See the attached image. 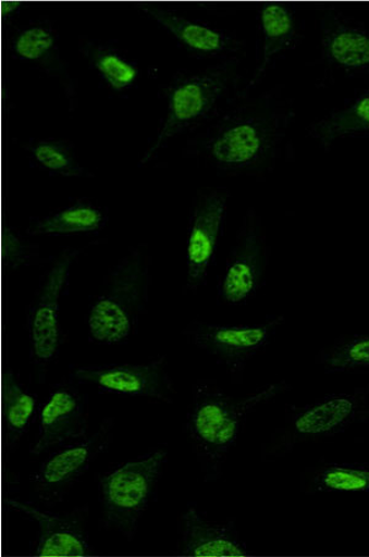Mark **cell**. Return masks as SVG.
<instances>
[{
    "label": "cell",
    "instance_id": "ac0fdd59",
    "mask_svg": "<svg viewBox=\"0 0 369 557\" xmlns=\"http://www.w3.org/2000/svg\"><path fill=\"white\" fill-rule=\"evenodd\" d=\"M321 59L348 77L369 74V30L354 18L329 9L320 21Z\"/></svg>",
    "mask_w": 369,
    "mask_h": 557
},
{
    "label": "cell",
    "instance_id": "9c48e42d",
    "mask_svg": "<svg viewBox=\"0 0 369 557\" xmlns=\"http://www.w3.org/2000/svg\"><path fill=\"white\" fill-rule=\"evenodd\" d=\"M115 419L103 420L96 433L63 443L50 450L36 473L32 485L44 504H59L72 486L89 470L110 445Z\"/></svg>",
    "mask_w": 369,
    "mask_h": 557
},
{
    "label": "cell",
    "instance_id": "484cf974",
    "mask_svg": "<svg viewBox=\"0 0 369 557\" xmlns=\"http://www.w3.org/2000/svg\"><path fill=\"white\" fill-rule=\"evenodd\" d=\"M317 363L328 374L369 370V335L339 338L318 355Z\"/></svg>",
    "mask_w": 369,
    "mask_h": 557
},
{
    "label": "cell",
    "instance_id": "9a60e30c",
    "mask_svg": "<svg viewBox=\"0 0 369 557\" xmlns=\"http://www.w3.org/2000/svg\"><path fill=\"white\" fill-rule=\"evenodd\" d=\"M303 37L305 30L295 5L285 2L262 3L258 12L257 60L241 96H251L283 57L296 49Z\"/></svg>",
    "mask_w": 369,
    "mask_h": 557
},
{
    "label": "cell",
    "instance_id": "5b68a950",
    "mask_svg": "<svg viewBox=\"0 0 369 557\" xmlns=\"http://www.w3.org/2000/svg\"><path fill=\"white\" fill-rule=\"evenodd\" d=\"M369 421V383L348 393L329 394L302 406H291L285 423L263 447V460L286 457L299 443L336 437Z\"/></svg>",
    "mask_w": 369,
    "mask_h": 557
},
{
    "label": "cell",
    "instance_id": "4fadbf2b",
    "mask_svg": "<svg viewBox=\"0 0 369 557\" xmlns=\"http://www.w3.org/2000/svg\"><path fill=\"white\" fill-rule=\"evenodd\" d=\"M136 7L194 59L224 61L239 57L243 50L244 44L234 33L200 18L153 3H137Z\"/></svg>",
    "mask_w": 369,
    "mask_h": 557
},
{
    "label": "cell",
    "instance_id": "d6986e66",
    "mask_svg": "<svg viewBox=\"0 0 369 557\" xmlns=\"http://www.w3.org/2000/svg\"><path fill=\"white\" fill-rule=\"evenodd\" d=\"M179 554L194 557L248 556L250 550L236 530L233 519L225 523L212 522L196 506L182 517V540Z\"/></svg>",
    "mask_w": 369,
    "mask_h": 557
},
{
    "label": "cell",
    "instance_id": "cb8c5ba5",
    "mask_svg": "<svg viewBox=\"0 0 369 557\" xmlns=\"http://www.w3.org/2000/svg\"><path fill=\"white\" fill-rule=\"evenodd\" d=\"M25 150L30 166L44 170L51 176L93 177L88 168L81 164L74 146L69 140L57 138H30Z\"/></svg>",
    "mask_w": 369,
    "mask_h": 557
},
{
    "label": "cell",
    "instance_id": "44dd1931",
    "mask_svg": "<svg viewBox=\"0 0 369 557\" xmlns=\"http://www.w3.org/2000/svg\"><path fill=\"white\" fill-rule=\"evenodd\" d=\"M79 52L110 91L123 96L137 88L139 63L115 44L82 37Z\"/></svg>",
    "mask_w": 369,
    "mask_h": 557
},
{
    "label": "cell",
    "instance_id": "d4e9b609",
    "mask_svg": "<svg viewBox=\"0 0 369 557\" xmlns=\"http://www.w3.org/2000/svg\"><path fill=\"white\" fill-rule=\"evenodd\" d=\"M311 488L321 494H369V462H330L317 471Z\"/></svg>",
    "mask_w": 369,
    "mask_h": 557
},
{
    "label": "cell",
    "instance_id": "6da1fadb",
    "mask_svg": "<svg viewBox=\"0 0 369 557\" xmlns=\"http://www.w3.org/2000/svg\"><path fill=\"white\" fill-rule=\"evenodd\" d=\"M236 97L187 139L184 154L219 175H261L276 166L295 111L278 92Z\"/></svg>",
    "mask_w": 369,
    "mask_h": 557
},
{
    "label": "cell",
    "instance_id": "2e32d148",
    "mask_svg": "<svg viewBox=\"0 0 369 557\" xmlns=\"http://www.w3.org/2000/svg\"><path fill=\"white\" fill-rule=\"evenodd\" d=\"M14 511L39 524L35 556L73 557L93 554L87 527L88 507H77L69 513L42 511L33 503L8 499Z\"/></svg>",
    "mask_w": 369,
    "mask_h": 557
},
{
    "label": "cell",
    "instance_id": "8fae6325",
    "mask_svg": "<svg viewBox=\"0 0 369 557\" xmlns=\"http://www.w3.org/2000/svg\"><path fill=\"white\" fill-rule=\"evenodd\" d=\"M231 194L224 187L207 188L192 207L186 242V290L196 292L207 283L223 238Z\"/></svg>",
    "mask_w": 369,
    "mask_h": 557
},
{
    "label": "cell",
    "instance_id": "83f0119b",
    "mask_svg": "<svg viewBox=\"0 0 369 557\" xmlns=\"http://www.w3.org/2000/svg\"><path fill=\"white\" fill-rule=\"evenodd\" d=\"M25 3L23 2H5L2 5L3 21L5 24L13 23L21 14Z\"/></svg>",
    "mask_w": 369,
    "mask_h": 557
},
{
    "label": "cell",
    "instance_id": "52a82bcc",
    "mask_svg": "<svg viewBox=\"0 0 369 557\" xmlns=\"http://www.w3.org/2000/svg\"><path fill=\"white\" fill-rule=\"evenodd\" d=\"M79 253L77 249H65L51 261L28 307L26 329L32 362L36 366L52 363L61 352L64 343L61 304L69 295L71 269Z\"/></svg>",
    "mask_w": 369,
    "mask_h": 557
},
{
    "label": "cell",
    "instance_id": "ffe728a7",
    "mask_svg": "<svg viewBox=\"0 0 369 557\" xmlns=\"http://www.w3.org/2000/svg\"><path fill=\"white\" fill-rule=\"evenodd\" d=\"M109 212L90 198H78L49 214L35 216L28 223V237H67V235L98 234L106 228Z\"/></svg>",
    "mask_w": 369,
    "mask_h": 557
},
{
    "label": "cell",
    "instance_id": "ba28073f",
    "mask_svg": "<svg viewBox=\"0 0 369 557\" xmlns=\"http://www.w3.org/2000/svg\"><path fill=\"white\" fill-rule=\"evenodd\" d=\"M270 262V248L260 215L249 209L243 216L239 231L217 282V295L223 304H246L265 286Z\"/></svg>",
    "mask_w": 369,
    "mask_h": 557
},
{
    "label": "cell",
    "instance_id": "3957f363",
    "mask_svg": "<svg viewBox=\"0 0 369 557\" xmlns=\"http://www.w3.org/2000/svg\"><path fill=\"white\" fill-rule=\"evenodd\" d=\"M287 389L285 382H279L244 398H233L212 384L196 386L186 430L202 466L205 481L222 475L223 462L238 442L249 414Z\"/></svg>",
    "mask_w": 369,
    "mask_h": 557
},
{
    "label": "cell",
    "instance_id": "7a4b0ae2",
    "mask_svg": "<svg viewBox=\"0 0 369 557\" xmlns=\"http://www.w3.org/2000/svg\"><path fill=\"white\" fill-rule=\"evenodd\" d=\"M241 65V57H235L205 69L177 72L165 89V116L138 165L155 162L168 148L170 140L194 134L226 103L239 97L243 81Z\"/></svg>",
    "mask_w": 369,
    "mask_h": 557
},
{
    "label": "cell",
    "instance_id": "603a6c76",
    "mask_svg": "<svg viewBox=\"0 0 369 557\" xmlns=\"http://www.w3.org/2000/svg\"><path fill=\"white\" fill-rule=\"evenodd\" d=\"M39 398L19 382L11 370L3 377V421L7 446L13 451L39 412Z\"/></svg>",
    "mask_w": 369,
    "mask_h": 557
},
{
    "label": "cell",
    "instance_id": "8992f818",
    "mask_svg": "<svg viewBox=\"0 0 369 557\" xmlns=\"http://www.w3.org/2000/svg\"><path fill=\"white\" fill-rule=\"evenodd\" d=\"M168 461L164 449H153L123 462L99 479L101 525L134 540L140 518L157 497Z\"/></svg>",
    "mask_w": 369,
    "mask_h": 557
},
{
    "label": "cell",
    "instance_id": "5bb4252c",
    "mask_svg": "<svg viewBox=\"0 0 369 557\" xmlns=\"http://www.w3.org/2000/svg\"><path fill=\"white\" fill-rule=\"evenodd\" d=\"M36 421L37 432L30 453L41 456L87 433L88 395L71 380L56 384L40 404Z\"/></svg>",
    "mask_w": 369,
    "mask_h": 557
},
{
    "label": "cell",
    "instance_id": "4316f807",
    "mask_svg": "<svg viewBox=\"0 0 369 557\" xmlns=\"http://www.w3.org/2000/svg\"><path fill=\"white\" fill-rule=\"evenodd\" d=\"M3 259L9 270L33 265L39 259L40 250L34 243H28L12 226L3 230Z\"/></svg>",
    "mask_w": 369,
    "mask_h": 557
},
{
    "label": "cell",
    "instance_id": "7c38bea8",
    "mask_svg": "<svg viewBox=\"0 0 369 557\" xmlns=\"http://www.w3.org/2000/svg\"><path fill=\"white\" fill-rule=\"evenodd\" d=\"M70 380L78 385H91L100 393L173 403V381L164 356L142 364L75 367Z\"/></svg>",
    "mask_w": 369,
    "mask_h": 557
},
{
    "label": "cell",
    "instance_id": "277c9868",
    "mask_svg": "<svg viewBox=\"0 0 369 557\" xmlns=\"http://www.w3.org/2000/svg\"><path fill=\"white\" fill-rule=\"evenodd\" d=\"M151 285L150 267L142 248H132L110 271L88 314L91 343L118 345L137 333Z\"/></svg>",
    "mask_w": 369,
    "mask_h": 557
},
{
    "label": "cell",
    "instance_id": "30bf717a",
    "mask_svg": "<svg viewBox=\"0 0 369 557\" xmlns=\"http://www.w3.org/2000/svg\"><path fill=\"white\" fill-rule=\"evenodd\" d=\"M283 321V317H272L257 325L224 326L195 319L183 335L242 381L245 366L271 344Z\"/></svg>",
    "mask_w": 369,
    "mask_h": 557
},
{
    "label": "cell",
    "instance_id": "e0dca14e",
    "mask_svg": "<svg viewBox=\"0 0 369 557\" xmlns=\"http://www.w3.org/2000/svg\"><path fill=\"white\" fill-rule=\"evenodd\" d=\"M7 46L12 59L64 83L70 103L77 102V88L62 59L59 33L50 18H34L15 27L8 37Z\"/></svg>",
    "mask_w": 369,
    "mask_h": 557
},
{
    "label": "cell",
    "instance_id": "7402d4cb",
    "mask_svg": "<svg viewBox=\"0 0 369 557\" xmlns=\"http://www.w3.org/2000/svg\"><path fill=\"white\" fill-rule=\"evenodd\" d=\"M307 135L325 150L337 140L369 137V85L344 108L313 122Z\"/></svg>",
    "mask_w": 369,
    "mask_h": 557
}]
</instances>
